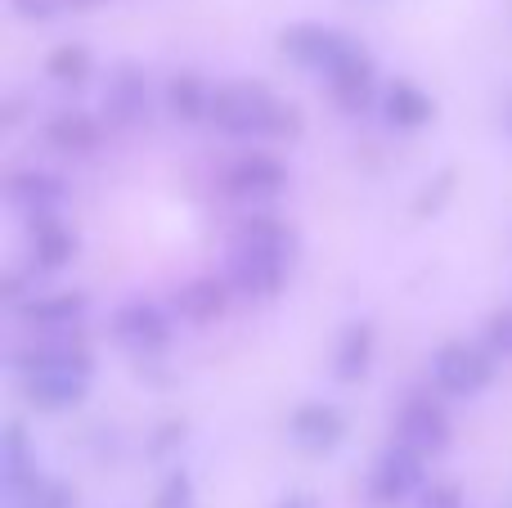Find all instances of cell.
Instances as JSON below:
<instances>
[{
	"label": "cell",
	"mask_w": 512,
	"mask_h": 508,
	"mask_svg": "<svg viewBox=\"0 0 512 508\" xmlns=\"http://www.w3.org/2000/svg\"><path fill=\"white\" fill-rule=\"evenodd\" d=\"M288 252L292 239L274 216H252L239 225L230 243V284L248 297L279 293L283 275H288Z\"/></svg>",
	"instance_id": "1"
},
{
	"label": "cell",
	"mask_w": 512,
	"mask_h": 508,
	"mask_svg": "<svg viewBox=\"0 0 512 508\" xmlns=\"http://www.w3.org/2000/svg\"><path fill=\"white\" fill-rule=\"evenodd\" d=\"M212 117L225 135H239V140H283V135H297V108L279 104L265 86L252 81H230V86L212 90Z\"/></svg>",
	"instance_id": "2"
},
{
	"label": "cell",
	"mask_w": 512,
	"mask_h": 508,
	"mask_svg": "<svg viewBox=\"0 0 512 508\" xmlns=\"http://www.w3.org/2000/svg\"><path fill=\"white\" fill-rule=\"evenodd\" d=\"M283 54H288L292 63H301V68L319 72V77H328V72L337 68V63L346 59V54L355 50L351 41H346L342 32H333V27H319V23H297L283 32Z\"/></svg>",
	"instance_id": "3"
},
{
	"label": "cell",
	"mask_w": 512,
	"mask_h": 508,
	"mask_svg": "<svg viewBox=\"0 0 512 508\" xmlns=\"http://www.w3.org/2000/svg\"><path fill=\"white\" fill-rule=\"evenodd\" d=\"M490 374H495V365H490L486 351L468 347V342H450V347H441L432 356V378L441 392L450 396H477L481 387L490 383Z\"/></svg>",
	"instance_id": "4"
},
{
	"label": "cell",
	"mask_w": 512,
	"mask_h": 508,
	"mask_svg": "<svg viewBox=\"0 0 512 508\" xmlns=\"http://www.w3.org/2000/svg\"><path fill=\"white\" fill-rule=\"evenodd\" d=\"M396 441L418 455H436L450 446V414L432 401V396H409L396 414Z\"/></svg>",
	"instance_id": "5"
},
{
	"label": "cell",
	"mask_w": 512,
	"mask_h": 508,
	"mask_svg": "<svg viewBox=\"0 0 512 508\" xmlns=\"http://www.w3.org/2000/svg\"><path fill=\"white\" fill-rule=\"evenodd\" d=\"M113 338H117V347H126L131 356H158L171 338V324L158 306L126 302L122 311L113 315Z\"/></svg>",
	"instance_id": "6"
},
{
	"label": "cell",
	"mask_w": 512,
	"mask_h": 508,
	"mask_svg": "<svg viewBox=\"0 0 512 508\" xmlns=\"http://www.w3.org/2000/svg\"><path fill=\"white\" fill-rule=\"evenodd\" d=\"M418 486H423V455L409 450V446H400V441H391V446L378 455L373 477H369L373 500L396 504V500H405L409 491H418Z\"/></svg>",
	"instance_id": "7"
},
{
	"label": "cell",
	"mask_w": 512,
	"mask_h": 508,
	"mask_svg": "<svg viewBox=\"0 0 512 508\" xmlns=\"http://www.w3.org/2000/svg\"><path fill=\"white\" fill-rule=\"evenodd\" d=\"M288 185V171H283L279 158L270 153H243L230 171H225V189L234 198H274Z\"/></svg>",
	"instance_id": "8"
},
{
	"label": "cell",
	"mask_w": 512,
	"mask_h": 508,
	"mask_svg": "<svg viewBox=\"0 0 512 508\" xmlns=\"http://www.w3.org/2000/svg\"><path fill=\"white\" fill-rule=\"evenodd\" d=\"M288 432H292V441H297L306 455H324V450H333L337 441H342L346 419L333 410V405L315 401V405H301V410L292 414Z\"/></svg>",
	"instance_id": "9"
},
{
	"label": "cell",
	"mask_w": 512,
	"mask_h": 508,
	"mask_svg": "<svg viewBox=\"0 0 512 508\" xmlns=\"http://www.w3.org/2000/svg\"><path fill=\"white\" fill-rule=\"evenodd\" d=\"M104 117L113 126H135L149 117V81L135 68H117L104 90Z\"/></svg>",
	"instance_id": "10"
},
{
	"label": "cell",
	"mask_w": 512,
	"mask_h": 508,
	"mask_svg": "<svg viewBox=\"0 0 512 508\" xmlns=\"http://www.w3.org/2000/svg\"><path fill=\"white\" fill-rule=\"evenodd\" d=\"M81 311H86V297L81 293H45L18 306V320L32 333H63L81 320Z\"/></svg>",
	"instance_id": "11"
},
{
	"label": "cell",
	"mask_w": 512,
	"mask_h": 508,
	"mask_svg": "<svg viewBox=\"0 0 512 508\" xmlns=\"http://www.w3.org/2000/svg\"><path fill=\"white\" fill-rule=\"evenodd\" d=\"M324 81H328L333 99L346 108V113H360V108L373 99V63H369V54L351 50L333 72H328Z\"/></svg>",
	"instance_id": "12"
},
{
	"label": "cell",
	"mask_w": 512,
	"mask_h": 508,
	"mask_svg": "<svg viewBox=\"0 0 512 508\" xmlns=\"http://www.w3.org/2000/svg\"><path fill=\"white\" fill-rule=\"evenodd\" d=\"M77 239L72 230L59 221V216H32V230H27V257H32L36 270H59L63 261L72 257Z\"/></svg>",
	"instance_id": "13"
},
{
	"label": "cell",
	"mask_w": 512,
	"mask_h": 508,
	"mask_svg": "<svg viewBox=\"0 0 512 508\" xmlns=\"http://www.w3.org/2000/svg\"><path fill=\"white\" fill-rule=\"evenodd\" d=\"M9 203L32 221V216H54V207L63 203V185L45 171H23V176L9 180Z\"/></svg>",
	"instance_id": "14"
},
{
	"label": "cell",
	"mask_w": 512,
	"mask_h": 508,
	"mask_svg": "<svg viewBox=\"0 0 512 508\" xmlns=\"http://www.w3.org/2000/svg\"><path fill=\"white\" fill-rule=\"evenodd\" d=\"M382 113H387L391 126H400V131H414V126H423L427 117H432V99H427L423 90L414 86V81H396V86L382 95Z\"/></svg>",
	"instance_id": "15"
},
{
	"label": "cell",
	"mask_w": 512,
	"mask_h": 508,
	"mask_svg": "<svg viewBox=\"0 0 512 508\" xmlns=\"http://www.w3.org/2000/svg\"><path fill=\"white\" fill-rule=\"evenodd\" d=\"M167 113L176 117V122H203V117L212 113V90H207L194 72H180L167 86Z\"/></svg>",
	"instance_id": "16"
},
{
	"label": "cell",
	"mask_w": 512,
	"mask_h": 508,
	"mask_svg": "<svg viewBox=\"0 0 512 508\" xmlns=\"http://www.w3.org/2000/svg\"><path fill=\"white\" fill-rule=\"evenodd\" d=\"M45 140L63 153H90L99 144V122L86 113H59L45 126Z\"/></svg>",
	"instance_id": "17"
},
{
	"label": "cell",
	"mask_w": 512,
	"mask_h": 508,
	"mask_svg": "<svg viewBox=\"0 0 512 508\" xmlns=\"http://www.w3.org/2000/svg\"><path fill=\"white\" fill-rule=\"evenodd\" d=\"M176 311L185 315L189 324H212L216 315L225 311V288L216 284V279H198V284L176 293Z\"/></svg>",
	"instance_id": "18"
},
{
	"label": "cell",
	"mask_w": 512,
	"mask_h": 508,
	"mask_svg": "<svg viewBox=\"0 0 512 508\" xmlns=\"http://www.w3.org/2000/svg\"><path fill=\"white\" fill-rule=\"evenodd\" d=\"M369 356H373V329L369 324H351V329L342 333V342H337V378H342V383L364 378Z\"/></svg>",
	"instance_id": "19"
},
{
	"label": "cell",
	"mask_w": 512,
	"mask_h": 508,
	"mask_svg": "<svg viewBox=\"0 0 512 508\" xmlns=\"http://www.w3.org/2000/svg\"><path fill=\"white\" fill-rule=\"evenodd\" d=\"M0 468H5V491L9 495H18L23 486L36 482V464H32V455H27L23 428H9L5 432V455H0Z\"/></svg>",
	"instance_id": "20"
},
{
	"label": "cell",
	"mask_w": 512,
	"mask_h": 508,
	"mask_svg": "<svg viewBox=\"0 0 512 508\" xmlns=\"http://www.w3.org/2000/svg\"><path fill=\"white\" fill-rule=\"evenodd\" d=\"M14 508H72V491L50 482V477H36L32 486H23L14 495Z\"/></svg>",
	"instance_id": "21"
},
{
	"label": "cell",
	"mask_w": 512,
	"mask_h": 508,
	"mask_svg": "<svg viewBox=\"0 0 512 508\" xmlns=\"http://www.w3.org/2000/svg\"><path fill=\"white\" fill-rule=\"evenodd\" d=\"M50 77L63 81V86H81L90 77V54L81 45H63V50L50 54Z\"/></svg>",
	"instance_id": "22"
},
{
	"label": "cell",
	"mask_w": 512,
	"mask_h": 508,
	"mask_svg": "<svg viewBox=\"0 0 512 508\" xmlns=\"http://www.w3.org/2000/svg\"><path fill=\"white\" fill-rule=\"evenodd\" d=\"M486 347H490V356H512V306H504L499 315H490V324H486Z\"/></svg>",
	"instance_id": "23"
},
{
	"label": "cell",
	"mask_w": 512,
	"mask_h": 508,
	"mask_svg": "<svg viewBox=\"0 0 512 508\" xmlns=\"http://www.w3.org/2000/svg\"><path fill=\"white\" fill-rule=\"evenodd\" d=\"M153 508H194V486H189V477L185 473H171L167 482H162Z\"/></svg>",
	"instance_id": "24"
},
{
	"label": "cell",
	"mask_w": 512,
	"mask_h": 508,
	"mask_svg": "<svg viewBox=\"0 0 512 508\" xmlns=\"http://www.w3.org/2000/svg\"><path fill=\"white\" fill-rule=\"evenodd\" d=\"M86 9L90 0H14V14H23V18H54L59 9Z\"/></svg>",
	"instance_id": "25"
},
{
	"label": "cell",
	"mask_w": 512,
	"mask_h": 508,
	"mask_svg": "<svg viewBox=\"0 0 512 508\" xmlns=\"http://www.w3.org/2000/svg\"><path fill=\"white\" fill-rule=\"evenodd\" d=\"M423 508H463V504H459L454 486H432V491L423 495Z\"/></svg>",
	"instance_id": "26"
},
{
	"label": "cell",
	"mask_w": 512,
	"mask_h": 508,
	"mask_svg": "<svg viewBox=\"0 0 512 508\" xmlns=\"http://www.w3.org/2000/svg\"><path fill=\"white\" fill-rule=\"evenodd\" d=\"M283 508H306V500H288V504H283Z\"/></svg>",
	"instance_id": "27"
}]
</instances>
